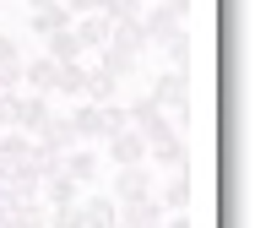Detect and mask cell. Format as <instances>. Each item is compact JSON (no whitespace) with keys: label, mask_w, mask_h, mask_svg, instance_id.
I'll return each instance as SVG.
<instances>
[{"label":"cell","mask_w":255,"mask_h":228,"mask_svg":"<svg viewBox=\"0 0 255 228\" xmlns=\"http://www.w3.org/2000/svg\"><path fill=\"white\" fill-rule=\"evenodd\" d=\"M71 125H76V141L87 147H98V141H109L114 130H125V104H76L71 109Z\"/></svg>","instance_id":"6da1fadb"},{"label":"cell","mask_w":255,"mask_h":228,"mask_svg":"<svg viewBox=\"0 0 255 228\" xmlns=\"http://www.w3.org/2000/svg\"><path fill=\"white\" fill-rule=\"evenodd\" d=\"M141 49H147V33H141V27H125V33H114L98 55H93V65H98V71H109V76L120 82V76H130V71H136Z\"/></svg>","instance_id":"7a4b0ae2"},{"label":"cell","mask_w":255,"mask_h":228,"mask_svg":"<svg viewBox=\"0 0 255 228\" xmlns=\"http://www.w3.org/2000/svg\"><path fill=\"white\" fill-rule=\"evenodd\" d=\"M71 147H82L76 141V125H71V114H49L38 130H33V152H49V158H65Z\"/></svg>","instance_id":"3957f363"},{"label":"cell","mask_w":255,"mask_h":228,"mask_svg":"<svg viewBox=\"0 0 255 228\" xmlns=\"http://www.w3.org/2000/svg\"><path fill=\"white\" fill-rule=\"evenodd\" d=\"M152 196H157V174L147 169V163L120 169V179H114V201H120V207H136V201H152Z\"/></svg>","instance_id":"277c9868"},{"label":"cell","mask_w":255,"mask_h":228,"mask_svg":"<svg viewBox=\"0 0 255 228\" xmlns=\"http://www.w3.org/2000/svg\"><path fill=\"white\" fill-rule=\"evenodd\" d=\"M152 104H157L163 114L174 109L179 119L190 114V87H185V71H163V76H157V82H152Z\"/></svg>","instance_id":"5b68a950"},{"label":"cell","mask_w":255,"mask_h":228,"mask_svg":"<svg viewBox=\"0 0 255 228\" xmlns=\"http://www.w3.org/2000/svg\"><path fill=\"white\" fill-rule=\"evenodd\" d=\"M103 152H109L120 169H136V163H147V141H141V130H130V125H125V130H114V136L103 141Z\"/></svg>","instance_id":"8992f818"},{"label":"cell","mask_w":255,"mask_h":228,"mask_svg":"<svg viewBox=\"0 0 255 228\" xmlns=\"http://www.w3.org/2000/svg\"><path fill=\"white\" fill-rule=\"evenodd\" d=\"M190 196H196V185H190V174L185 169H168V179H163V185H157V207H163V212H185V207H190Z\"/></svg>","instance_id":"52a82bcc"},{"label":"cell","mask_w":255,"mask_h":228,"mask_svg":"<svg viewBox=\"0 0 255 228\" xmlns=\"http://www.w3.org/2000/svg\"><path fill=\"white\" fill-rule=\"evenodd\" d=\"M22 87H27V93H38V98H49L54 87H60V60H49V55L27 60V65H22Z\"/></svg>","instance_id":"ba28073f"},{"label":"cell","mask_w":255,"mask_h":228,"mask_svg":"<svg viewBox=\"0 0 255 228\" xmlns=\"http://www.w3.org/2000/svg\"><path fill=\"white\" fill-rule=\"evenodd\" d=\"M76 212H82V228H114L120 223V201L114 196H82Z\"/></svg>","instance_id":"9c48e42d"},{"label":"cell","mask_w":255,"mask_h":228,"mask_svg":"<svg viewBox=\"0 0 255 228\" xmlns=\"http://www.w3.org/2000/svg\"><path fill=\"white\" fill-rule=\"evenodd\" d=\"M71 22H76V16L65 11V0H54V5H44V11H33V16H27V27H33L38 38H49V33H65Z\"/></svg>","instance_id":"30bf717a"},{"label":"cell","mask_w":255,"mask_h":228,"mask_svg":"<svg viewBox=\"0 0 255 228\" xmlns=\"http://www.w3.org/2000/svg\"><path fill=\"white\" fill-rule=\"evenodd\" d=\"M114 98H120V82L87 60V87H82V104H114Z\"/></svg>","instance_id":"8fae6325"},{"label":"cell","mask_w":255,"mask_h":228,"mask_svg":"<svg viewBox=\"0 0 255 228\" xmlns=\"http://www.w3.org/2000/svg\"><path fill=\"white\" fill-rule=\"evenodd\" d=\"M60 169H65V174H71V179H76V185H82V190H87V185L98 179V152H93V147H71Z\"/></svg>","instance_id":"7c38bea8"},{"label":"cell","mask_w":255,"mask_h":228,"mask_svg":"<svg viewBox=\"0 0 255 228\" xmlns=\"http://www.w3.org/2000/svg\"><path fill=\"white\" fill-rule=\"evenodd\" d=\"M33 158V136H22V130H0V174L16 169V163H27Z\"/></svg>","instance_id":"4fadbf2b"},{"label":"cell","mask_w":255,"mask_h":228,"mask_svg":"<svg viewBox=\"0 0 255 228\" xmlns=\"http://www.w3.org/2000/svg\"><path fill=\"white\" fill-rule=\"evenodd\" d=\"M22 65H27V55L16 49V38H0V93L22 87Z\"/></svg>","instance_id":"5bb4252c"},{"label":"cell","mask_w":255,"mask_h":228,"mask_svg":"<svg viewBox=\"0 0 255 228\" xmlns=\"http://www.w3.org/2000/svg\"><path fill=\"white\" fill-rule=\"evenodd\" d=\"M38 190L49 196V207H71V201H82V185H76L65 169H60V174H49V179H38Z\"/></svg>","instance_id":"9a60e30c"},{"label":"cell","mask_w":255,"mask_h":228,"mask_svg":"<svg viewBox=\"0 0 255 228\" xmlns=\"http://www.w3.org/2000/svg\"><path fill=\"white\" fill-rule=\"evenodd\" d=\"M44 44H49L44 55H49V60H60V65H76V60H87V55H82V44H76V33H71V27H65V33H49Z\"/></svg>","instance_id":"2e32d148"},{"label":"cell","mask_w":255,"mask_h":228,"mask_svg":"<svg viewBox=\"0 0 255 228\" xmlns=\"http://www.w3.org/2000/svg\"><path fill=\"white\" fill-rule=\"evenodd\" d=\"M120 223H125V228H157V223H163V207H157V201H136V207H120Z\"/></svg>","instance_id":"e0dca14e"},{"label":"cell","mask_w":255,"mask_h":228,"mask_svg":"<svg viewBox=\"0 0 255 228\" xmlns=\"http://www.w3.org/2000/svg\"><path fill=\"white\" fill-rule=\"evenodd\" d=\"M147 158H152V163H163V169H185V147H179V130H174V136H163V141H152V147H147Z\"/></svg>","instance_id":"ac0fdd59"},{"label":"cell","mask_w":255,"mask_h":228,"mask_svg":"<svg viewBox=\"0 0 255 228\" xmlns=\"http://www.w3.org/2000/svg\"><path fill=\"white\" fill-rule=\"evenodd\" d=\"M190 55H196V44H190V33H185V27H179L174 38H163V60H168V71H185Z\"/></svg>","instance_id":"d6986e66"},{"label":"cell","mask_w":255,"mask_h":228,"mask_svg":"<svg viewBox=\"0 0 255 228\" xmlns=\"http://www.w3.org/2000/svg\"><path fill=\"white\" fill-rule=\"evenodd\" d=\"M82 87H87V60H76V65H60V87H54V93H65V98H82Z\"/></svg>","instance_id":"ffe728a7"},{"label":"cell","mask_w":255,"mask_h":228,"mask_svg":"<svg viewBox=\"0 0 255 228\" xmlns=\"http://www.w3.org/2000/svg\"><path fill=\"white\" fill-rule=\"evenodd\" d=\"M5 223H11V228H49V218H44V207H38V201H27V207L5 212Z\"/></svg>","instance_id":"44dd1931"},{"label":"cell","mask_w":255,"mask_h":228,"mask_svg":"<svg viewBox=\"0 0 255 228\" xmlns=\"http://www.w3.org/2000/svg\"><path fill=\"white\" fill-rule=\"evenodd\" d=\"M49 228H82V212H76V201H71V207H49Z\"/></svg>","instance_id":"7402d4cb"},{"label":"cell","mask_w":255,"mask_h":228,"mask_svg":"<svg viewBox=\"0 0 255 228\" xmlns=\"http://www.w3.org/2000/svg\"><path fill=\"white\" fill-rule=\"evenodd\" d=\"M65 11L71 16H98V11H109V0H65Z\"/></svg>","instance_id":"603a6c76"},{"label":"cell","mask_w":255,"mask_h":228,"mask_svg":"<svg viewBox=\"0 0 255 228\" xmlns=\"http://www.w3.org/2000/svg\"><path fill=\"white\" fill-rule=\"evenodd\" d=\"M157 228H196V223H190L185 212H163V223H157Z\"/></svg>","instance_id":"cb8c5ba5"},{"label":"cell","mask_w":255,"mask_h":228,"mask_svg":"<svg viewBox=\"0 0 255 228\" xmlns=\"http://www.w3.org/2000/svg\"><path fill=\"white\" fill-rule=\"evenodd\" d=\"M27 5H33V11H44V5H54V0H27Z\"/></svg>","instance_id":"d4e9b609"},{"label":"cell","mask_w":255,"mask_h":228,"mask_svg":"<svg viewBox=\"0 0 255 228\" xmlns=\"http://www.w3.org/2000/svg\"><path fill=\"white\" fill-rule=\"evenodd\" d=\"M0 16H5V5H0Z\"/></svg>","instance_id":"484cf974"},{"label":"cell","mask_w":255,"mask_h":228,"mask_svg":"<svg viewBox=\"0 0 255 228\" xmlns=\"http://www.w3.org/2000/svg\"><path fill=\"white\" fill-rule=\"evenodd\" d=\"M0 130H5V119H0Z\"/></svg>","instance_id":"4316f807"},{"label":"cell","mask_w":255,"mask_h":228,"mask_svg":"<svg viewBox=\"0 0 255 228\" xmlns=\"http://www.w3.org/2000/svg\"><path fill=\"white\" fill-rule=\"evenodd\" d=\"M0 5H5V0H0Z\"/></svg>","instance_id":"83f0119b"}]
</instances>
